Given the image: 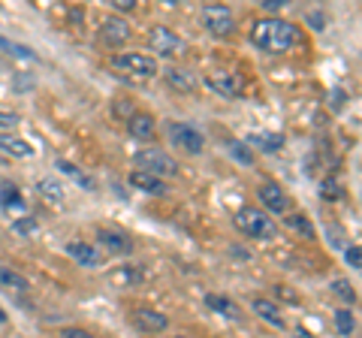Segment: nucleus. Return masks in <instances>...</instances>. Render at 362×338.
Segmentation results:
<instances>
[{
    "mask_svg": "<svg viewBox=\"0 0 362 338\" xmlns=\"http://www.w3.org/2000/svg\"><path fill=\"white\" fill-rule=\"evenodd\" d=\"M251 42L257 49L269 52V54H281V52H290L299 42V30H296V25H290V21H284V18L266 16V18L254 21Z\"/></svg>",
    "mask_w": 362,
    "mask_h": 338,
    "instance_id": "1",
    "label": "nucleus"
},
{
    "mask_svg": "<svg viewBox=\"0 0 362 338\" xmlns=\"http://www.w3.org/2000/svg\"><path fill=\"white\" fill-rule=\"evenodd\" d=\"M133 161H136V166H139L142 173H148L154 178H175L181 173L178 161L175 157H169L163 148H142V151L133 154Z\"/></svg>",
    "mask_w": 362,
    "mask_h": 338,
    "instance_id": "2",
    "label": "nucleus"
},
{
    "mask_svg": "<svg viewBox=\"0 0 362 338\" xmlns=\"http://www.w3.org/2000/svg\"><path fill=\"white\" fill-rule=\"evenodd\" d=\"M235 230L242 235H247V239H266V235H272V230H275V223L269 221V215L263 209L245 206V209L235 211Z\"/></svg>",
    "mask_w": 362,
    "mask_h": 338,
    "instance_id": "3",
    "label": "nucleus"
},
{
    "mask_svg": "<svg viewBox=\"0 0 362 338\" xmlns=\"http://www.w3.org/2000/svg\"><path fill=\"white\" fill-rule=\"evenodd\" d=\"M109 64L121 73H130V76H142V78L157 76V61L148 58V54H139V52H118L109 58Z\"/></svg>",
    "mask_w": 362,
    "mask_h": 338,
    "instance_id": "4",
    "label": "nucleus"
},
{
    "mask_svg": "<svg viewBox=\"0 0 362 338\" xmlns=\"http://www.w3.org/2000/svg\"><path fill=\"white\" fill-rule=\"evenodd\" d=\"M169 139H173L175 148H181L185 154H199L206 148V136L190 127V124H181V121H169Z\"/></svg>",
    "mask_w": 362,
    "mask_h": 338,
    "instance_id": "5",
    "label": "nucleus"
},
{
    "mask_svg": "<svg viewBox=\"0 0 362 338\" xmlns=\"http://www.w3.org/2000/svg\"><path fill=\"white\" fill-rule=\"evenodd\" d=\"M148 46L157 52V58H178L181 52H185V40L175 37L169 28H160L154 25L148 30Z\"/></svg>",
    "mask_w": 362,
    "mask_h": 338,
    "instance_id": "6",
    "label": "nucleus"
},
{
    "mask_svg": "<svg viewBox=\"0 0 362 338\" xmlns=\"http://www.w3.org/2000/svg\"><path fill=\"white\" fill-rule=\"evenodd\" d=\"M202 21H206V28L214 37H226V33L235 30V18L230 13V6H221V4H211L202 9Z\"/></svg>",
    "mask_w": 362,
    "mask_h": 338,
    "instance_id": "7",
    "label": "nucleus"
},
{
    "mask_svg": "<svg viewBox=\"0 0 362 338\" xmlns=\"http://www.w3.org/2000/svg\"><path fill=\"white\" fill-rule=\"evenodd\" d=\"M130 323L136 330L148 332V335H157V332H166L169 330V317L154 308H133L130 311Z\"/></svg>",
    "mask_w": 362,
    "mask_h": 338,
    "instance_id": "8",
    "label": "nucleus"
},
{
    "mask_svg": "<svg viewBox=\"0 0 362 338\" xmlns=\"http://www.w3.org/2000/svg\"><path fill=\"white\" fill-rule=\"evenodd\" d=\"M257 197H259V202H263V209H269L272 215H284L287 206H290L287 197H284V190H281L275 182H263V185H259Z\"/></svg>",
    "mask_w": 362,
    "mask_h": 338,
    "instance_id": "9",
    "label": "nucleus"
},
{
    "mask_svg": "<svg viewBox=\"0 0 362 338\" xmlns=\"http://www.w3.org/2000/svg\"><path fill=\"white\" fill-rule=\"evenodd\" d=\"M100 40L106 42V46H121V42L130 40V28L124 18H106L103 28H100Z\"/></svg>",
    "mask_w": 362,
    "mask_h": 338,
    "instance_id": "10",
    "label": "nucleus"
},
{
    "mask_svg": "<svg viewBox=\"0 0 362 338\" xmlns=\"http://www.w3.org/2000/svg\"><path fill=\"white\" fill-rule=\"evenodd\" d=\"M97 242L106 247L109 254H130L133 251V242H130V235H124L118 230H97Z\"/></svg>",
    "mask_w": 362,
    "mask_h": 338,
    "instance_id": "11",
    "label": "nucleus"
},
{
    "mask_svg": "<svg viewBox=\"0 0 362 338\" xmlns=\"http://www.w3.org/2000/svg\"><path fill=\"white\" fill-rule=\"evenodd\" d=\"M127 130L133 139H151L154 130H157V121L151 115H145V112H133L127 118Z\"/></svg>",
    "mask_w": 362,
    "mask_h": 338,
    "instance_id": "12",
    "label": "nucleus"
},
{
    "mask_svg": "<svg viewBox=\"0 0 362 338\" xmlns=\"http://www.w3.org/2000/svg\"><path fill=\"white\" fill-rule=\"evenodd\" d=\"M206 305L211 308V311H218V314H223L226 320H242V308L235 305L233 299H226V296H221V293H209L206 296Z\"/></svg>",
    "mask_w": 362,
    "mask_h": 338,
    "instance_id": "13",
    "label": "nucleus"
},
{
    "mask_svg": "<svg viewBox=\"0 0 362 338\" xmlns=\"http://www.w3.org/2000/svg\"><path fill=\"white\" fill-rule=\"evenodd\" d=\"M66 254H70L76 263H82V266H97L100 263L97 247L94 245H85V242H66Z\"/></svg>",
    "mask_w": 362,
    "mask_h": 338,
    "instance_id": "14",
    "label": "nucleus"
},
{
    "mask_svg": "<svg viewBox=\"0 0 362 338\" xmlns=\"http://www.w3.org/2000/svg\"><path fill=\"white\" fill-rule=\"evenodd\" d=\"M130 185L136 190H145V194H166V182L163 178H154L148 173H130Z\"/></svg>",
    "mask_w": 362,
    "mask_h": 338,
    "instance_id": "15",
    "label": "nucleus"
},
{
    "mask_svg": "<svg viewBox=\"0 0 362 338\" xmlns=\"http://www.w3.org/2000/svg\"><path fill=\"white\" fill-rule=\"evenodd\" d=\"M163 78L169 85L175 88V91H185V94H190L197 88V82H194V76H190L187 70H181V66H169V70L163 73Z\"/></svg>",
    "mask_w": 362,
    "mask_h": 338,
    "instance_id": "16",
    "label": "nucleus"
},
{
    "mask_svg": "<svg viewBox=\"0 0 362 338\" xmlns=\"http://www.w3.org/2000/svg\"><path fill=\"white\" fill-rule=\"evenodd\" d=\"M254 314H259L269 326H278V330H284V317H281L278 305H272L269 299H254Z\"/></svg>",
    "mask_w": 362,
    "mask_h": 338,
    "instance_id": "17",
    "label": "nucleus"
},
{
    "mask_svg": "<svg viewBox=\"0 0 362 338\" xmlns=\"http://www.w3.org/2000/svg\"><path fill=\"white\" fill-rule=\"evenodd\" d=\"M0 151L9 154V157H30L33 154L30 142L21 139V136H0Z\"/></svg>",
    "mask_w": 362,
    "mask_h": 338,
    "instance_id": "18",
    "label": "nucleus"
},
{
    "mask_svg": "<svg viewBox=\"0 0 362 338\" xmlns=\"http://www.w3.org/2000/svg\"><path fill=\"white\" fill-rule=\"evenodd\" d=\"M245 145L247 148H259V151H278L284 145V139L275 136V133H251Z\"/></svg>",
    "mask_w": 362,
    "mask_h": 338,
    "instance_id": "19",
    "label": "nucleus"
},
{
    "mask_svg": "<svg viewBox=\"0 0 362 338\" xmlns=\"http://www.w3.org/2000/svg\"><path fill=\"white\" fill-rule=\"evenodd\" d=\"M206 82L214 88V91H221L223 97H239V85H235L233 76H226V73H211Z\"/></svg>",
    "mask_w": 362,
    "mask_h": 338,
    "instance_id": "20",
    "label": "nucleus"
},
{
    "mask_svg": "<svg viewBox=\"0 0 362 338\" xmlns=\"http://www.w3.org/2000/svg\"><path fill=\"white\" fill-rule=\"evenodd\" d=\"M0 287L25 293L28 290V278L21 272H16V269H9V266H0Z\"/></svg>",
    "mask_w": 362,
    "mask_h": 338,
    "instance_id": "21",
    "label": "nucleus"
},
{
    "mask_svg": "<svg viewBox=\"0 0 362 338\" xmlns=\"http://www.w3.org/2000/svg\"><path fill=\"white\" fill-rule=\"evenodd\" d=\"M21 190L13 182H0V206L4 209H21Z\"/></svg>",
    "mask_w": 362,
    "mask_h": 338,
    "instance_id": "22",
    "label": "nucleus"
},
{
    "mask_svg": "<svg viewBox=\"0 0 362 338\" xmlns=\"http://www.w3.org/2000/svg\"><path fill=\"white\" fill-rule=\"evenodd\" d=\"M0 49L9 52V54H13V58H21V61H37V52H33V49L21 46V42L6 40V37H0Z\"/></svg>",
    "mask_w": 362,
    "mask_h": 338,
    "instance_id": "23",
    "label": "nucleus"
},
{
    "mask_svg": "<svg viewBox=\"0 0 362 338\" xmlns=\"http://www.w3.org/2000/svg\"><path fill=\"white\" fill-rule=\"evenodd\" d=\"M284 223H287V227H290L293 233H302L305 239H314V227L308 223V218H305V215H287V218H284Z\"/></svg>",
    "mask_w": 362,
    "mask_h": 338,
    "instance_id": "24",
    "label": "nucleus"
},
{
    "mask_svg": "<svg viewBox=\"0 0 362 338\" xmlns=\"http://www.w3.org/2000/svg\"><path fill=\"white\" fill-rule=\"evenodd\" d=\"M332 293L341 302H347V305H354L356 302V290H354V284L350 281H344V278H338V281H332Z\"/></svg>",
    "mask_w": 362,
    "mask_h": 338,
    "instance_id": "25",
    "label": "nucleus"
},
{
    "mask_svg": "<svg viewBox=\"0 0 362 338\" xmlns=\"http://www.w3.org/2000/svg\"><path fill=\"white\" fill-rule=\"evenodd\" d=\"M335 330L341 332V335H350V332L356 330V317L350 311H338L335 314Z\"/></svg>",
    "mask_w": 362,
    "mask_h": 338,
    "instance_id": "26",
    "label": "nucleus"
},
{
    "mask_svg": "<svg viewBox=\"0 0 362 338\" xmlns=\"http://www.w3.org/2000/svg\"><path fill=\"white\" fill-rule=\"evenodd\" d=\"M230 154H233L239 163H254V151H247V145L239 142V139H230Z\"/></svg>",
    "mask_w": 362,
    "mask_h": 338,
    "instance_id": "27",
    "label": "nucleus"
},
{
    "mask_svg": "<svg viewBox=\"0 0 362 338\" xmlns=\"http://www.w3.org/2000/svg\"><path fill=\"white\" fill-rule=\"evenodd\" d=\"M58 169H61V173H66V175H70V178H76V182H78V185H85V187H90V178H88V175H82V169H78V166H73L70 161H58Z\"/></svg>",
    "mask_w": 362,
    "mask_h": 338,
    "instance_id": "28",
    "label": "nucleus"
},
{
    "mask_svg": "<svg viewBox=\"0 0 362 338\" xmlns=\"http://www.w3.org/2000/svg\"><path fill=\"white\" fill-rule=\"evenodd\" d=\"M40 194L52 202H64V187L54 185V182H40Z\"/></svg>",
    "mask_w": 362,
    "mask_h": 338,
    "instance_id": "29",
    "label": "nucleus"
},
{
    "mask_svg": "<svg viewBox=\"0 0 362 338\" xmlns=\"http://www.w3.org/2000/svg\"><path fill=\"white\" fill-rule=\"evenodd\" d=\"M344 260L350 269H359L362 266V251H359V245H350L347 251H344Z\"/></svg>",
    "mask_w": 362,
    "mask_h": 338,
    "instance_id": "30",
    "label": "nucleus"
},
{
    "mask_svg": "<svg viewBox=\"0 0 362 338\" xmlns=\"http://www.w3.org/2000/svg\"><path fill=\"white\" fill-rule=\"evenodd\" d=\"M13 227L18 230V233H37V221L33 218H21V221H16Z\"/></svg>",
    "mask_w": 362,
    "mask_h": 338,
    "instance_id": "31",
    "label": "nucleus"
},
{
    "mask_svg": "<svg viewBox=\"0 0 362 338\" xmlns=\"http://www.w3.org/2000/svg\"><path fill=\"white\" fill-rule=\"evenodd\" d=\"M61 338H94V335L78 330V326H66V330H61Z\"/></svg>",
    "mask_w": 362,
    "mask_h": 338,
    "instance_id": "32",
    "label": "nucleus"
},
{
    "mask_svg": "<svg viewBox=\"0 0 362 338\" xmlns=\"http://www.w3.org/2000/svg\"><path fill=\"white\" fill-rule=\"evenodd\" d=\"M16 124H18L16 112H0V127H16Z\"/></svg>",
    "mask_w": 362,
    "mask_h": 338,
    "instance_id": "33",
    "label": "nucleus"
},
{
    "mask_svg": "<svg viewBox=\"0 0 362 338\" xmlns=\"http://www.w3.org/2000/svg\"><path fill=\"white\" fill-rule=\"evenodd\" d=\"M112 6H115L118 13H130V9H136V0H112Z\"/></svg>",
    "mask_w": 362,
    "mask_h": 338,
    "instance_id": "34",
    "label": "nucleus"
},
{
    "mask_svg": "<svg viewBox=\"0 0 362 338\" xmlns=\"http://www.w3.org/2000/svg\"><path fill=\"white\" fill-rule=\"evenodd\" d=\"M281 6H284V0H263L266 13H281Z\"/></svg>",
    "mask_w": 362,
    "mask_h": 338,
    "instance_id": "35",
    "label": "nucleus"
},
{
    "mask_svg": "<svg viewBox=\"0 0 362 338\" xmlns=\"http://www.w3.org/2000/svg\"><path fill=\"white\" fill-rule=\"evenodd\" d=\"M0 323H6V311L4 308H0Z\"/></svg>",
    "mask_w": 362,
    "mask_h": 338,
    "instance_id": "36",
    "label": "nucleus"
},
{
    "mask_svg": "<svg viewBox=\"0 0 362 338\" xmlns=\"http://www.w3.org/2000/svg\"><path fill=\"white\" fill-rule=\"evenodd\" d=\"M299 338H311V335H308V332H302V330H299Z\"/></svg>",
    "mask_w": 362,
    "mask_h": 338,
    "instance_id": "37",
    "label": "nucleus"
},
{
    "mask_svg": "<svg viewBox=\"0 0 362 338\" xmlns=\"http://www.w3.org/2000/svg\"><path fill=\"white\" fill-rule=\"evenodd\" d=\"M175 338H190V335H175Z\"/></svg>",
    "mask_w": 362,
    "mask_h": 338,
    "instance_id": "38",
    "label": "nucleus"
}]
</instances>
